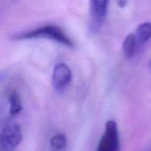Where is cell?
I'll list each match as a JSON object with an SVG mask.
<instances>
[{"label":"cell","mask_w":151,"mask_h":151,"mask_svg":"<svg viewBox=\"0 0 151 151\" xmlns=\"http://www.w3.org/2000/svg\"><path fill=\"white\" fill-rule=\"evenodd\" d=\"M12 38L14 40H27L35 38H46L64 45L69 48H74L75 44L66 35V32L59 27L55 25H45L28 32L14 35Z\"/></svg>","instance_id":"1"},{"label":"cell","mask_w":151,"mask_h":151,"mask_svg":"<svg viewBox=\"0 0 151 151\" xmlns=\"http://www.w3.org/2000/svg\"><path fill=\"white\" fill-rule=\"evenodd\" d=\"M22 141V134L19 125L16 122H8L0 134V147L6 150L16 148Z\"/></svg>","instance_id":"2"},{"label":"cell","mask_w":151,"mask_h":151,"mask_svg":"<svg viewBox=\"0 0 151 151\" xmlns=\"http://www.w3.org/2000/svg\"><path fill=\"white\" fill-rule=\"evenodd\" d=\"M97 151H119V138L117 124L109 120L106 125V131L98 144Z\"/></svg>","instance_id":"3"},{"label":"cell","mask_w":151,"mask_h":151,"mask_svg":"<svg viewBox=\"0 0 151 151\" xmlns=\"http://www.w3.org/2000/svg\"><path fill=\"white\" fill-rule=\"evenodd\" d=\"M90 1V29L97 32L103 24L108 10L109 0H89Z\"/></svg>","instance_id":"4"},{"label":"cell","mask_w":151,"mask_h":151,"mask_svg":"<svg viewBox=\"0 0 151 151\" xmlns=\"http://www.w3.org/2000/svg\"><path fill=\"white\" fill-rule=\"evenodd\" d=\"M72 71L64 63L55 65L52 75V84L53 88L58 92L64 91L72 81Z\"/></svg>","instance_id":"5"},{"label":"cell","mask_w":151,"mask_h":151,"mask_svg":"<svg viewBox=\"0 0 151 151\" xmlns=\"http://www.w3.org/2000/svg\"><path fill=\"white\" fill-rule=\"evenodd\" d=\"M135 38L137 44H145L151 38V24L145 22L138 27L136 32Z\"/></svg>","instance_id":"6"},{"label":"cell","mask_w":151,"mask_h":151,"mask_svg":"<svg viewBox=\"0 0 151 151\" xmlns=\"http://www.w3.org/2000/svg\"><path fill=\"white\" fill-rule=\"evenodd\" d=\"M9 104H10V114L12 116L18 114L22 110V103L21 97L17 90H13L9 94Z\"/></svg>","instance_id":"7"},{"label":"cell","mask_w":151,"mask_h":151,"mask_svg":"<svg viewBox=\"0 0 151 151\" xmlns=\"http://www.w3.org/2000/svg\"><path fill=\"white\" fill-rule=\"evenodd\" d=\"M136 41L135 35L134 33H131L125 38L122 44V52L123 54L127 58H131L134 55L136 50Z\"/></svg>","instance_id":"8"},{"label":"cell","mask_w":151,"mask_h":151,"mask_svg":"<svg viewBox=\"0 0 151 151\" xmlns=\"http://www.w3.org/2000/svg\"><path fill=\"white\" fill-rule=\"evenodd\" d=\"M67 143L66 137L63 134L55 135L50 140V145L54 150H60L64 148Z\"/></svg>","instance_id":"9"},{"label":"cell","mask_w":151,"mask_h":151,"mask_svg":"<svg viewBox=\"0 0 151 151\" xmlns=\"http://www.w3.org/2000/svg\"><path fill=\"white\" fill-rule=\"evenodd\" d=\"M148 69H149V70H150L151 72V58H150V61H149V63H148Z\"/></svg>","instance_id":"10"}]
</instances>
